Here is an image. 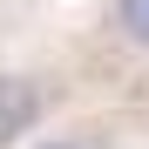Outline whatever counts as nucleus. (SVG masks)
<instances>
[{
	"mask_svg": "<svg viewBox=\"0 0 149 149\" xmlns=\"http://www.w3.org/2000/svg\"><path fill=\"white\" fill-rule=\"evenodd\" d=\"M41 115H47V81L20 74V68H0V149L20 142L27 129H41Z\"/></svg>",
	"mask_w": 149,
	"mask_h": 149,
	"instance_id": "1",
	"label": "nucleus"
},
{
	"mask_svg": "<svg viewBox=\"0 0 149 149\" xmlns=\"http://www.w3.org/2000/svg\"><path fill=\"white\" fill-rule=\"evenodd\" d=\"M109 20H115V34L129 47L149 54V0H109Z\"/></svg>",
	"mask_w": 149,
	"mask_h": 149,
	"instance_id": "2",
	"label": "nucleus"
},
{
	"mask_svg": "<svg viewBox=\"0 0 149 149\" xmlns=\"http://www.w3.org/2000/svg\"><path fill=\"white\" fill-rule=\"evenodd\" d=\"M34 149H81L74 136H47V142H34Z\"/></svg>",
	"mask_w": 149,
	"mask_h": 149,
	"instance_id": "3",
	"label": "nucleus"
}]
</instances>
